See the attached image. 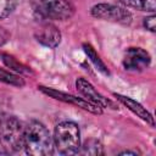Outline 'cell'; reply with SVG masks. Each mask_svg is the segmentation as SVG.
Returning <instances> with one entry per match:
<instances>
[{
    "label": "cell",
    "instance_id": "2",
    "mask_svg": "<svg viewBox=\"0 0 156 156\" xmlns=\"http://www.w3.org/2000/svg\"><path fill=\"white\" fill-rule=\"evenodd\" d=\"M24 128L21 122L11 115H0V154L13 155L23 147Z\"/></svg>",
    "mask_w": 156,
    "mask_h": 156
},
{
    "label": "cell",
    "instance_id": "12",
    "mask_svg": "<svg viewBox=\"0 0 156 156\" xmlns=\"http://www.w3.org/2000/svg\"><path fill=\"white\" fill-rule=\"evenodd\" d=\"M121 2L130 9H135L139 11L155 12L156 10V0H121Z\"/></svg>",
    "mask_w": 156,
    "mask_h": 156
},
{
    "label": "cell",
    "instance_id": "10",
    "mask_svg": "<svg viewBox=\"0 0 156 156\" xmlns=\"http://www.w3.org/2000/svg\"><path fill=\"white\" fill-rule=\"evenodd\" d=\"M118 101H121L124 106H127V108H129L134 115H136L138 117H140L143 121H145L146 123H149L150 126H154V117L145 108L143 107L141 104H139L138 101L128 98V96H124V95H121V94H113Z\"/></svg>",
    "mask_w": 156,
    "mask_h": 156
},
{
    "label": "cell",
    "instance_id": "1",
    "mask_svg": "<svg viewBox=\"0 0 156 156\" xmlns=\"http://www.w3.org/2000/svg\"><path fill=\"white\" fill-rule=\"evenodd\" d=\"M23 147L28 155L48 156L54 152V138L39 121H30L24 127Z\"/></svg>",
    "mask_w": 156,
    "mask_h": 156
},
{
    "label": "cell",
    "instance_id": "11",
    "mask_svg": "<svg viewBox=\"0 0 156 156\" xmlns=\"http://www.w3.org/2000/svg\"><path fill=\"white\" fill-rule=\"evenodd\" d=\"M78 154H82V155H93V156L104 155V146L96 139H88V140H85L83 143V145H80Z\"/></svg>",
    "mask_w": 156,
    "mask_h": 156
},
{
    "label": "cell",
    "instance_id": "16",
    "mask_svg": "<svg viewBox=\"0 0 156 156\" xmlns=\"http://www.w3.org/2000/svg\"><path fill=\"white\" fill-rule=\"evenodd\" d=\"M17 0H0V20L7 17L16 7Z\"/></svg>",
    "mask_w": 156,
    "mask_h": 156
},
{
    "label": "cell",
    "instance_id": "7",
    "mask_svg": "<svg viewBox=\"0 0 156 156\" xmlns=\"http://www.w3.org/2000/svg\"><path fill=\"white\" fill-rule=\"evenodd\" d=\"M34 37L38 43L49 49H55L61 43V32L58 30V28L55 24L44 20L35 28Z\"/></svg>",
    "mask_w": 156,
    "mask_h": 156
},
{
    "label": "cell",
    "instance_id": "3",
    "mask_svg": "<svg viewBox=\"0 0 156 156\" xmlns=\"http://www.w3.org/2000/svg\"><path fill=\"white\" fill-rule=\"evenodd\" d=\"M54 146L61 155L78 154L80 147V130L74 122L65 121L55 127Z\"/></svg>",
    "mask_w": 156,
    "mask_h": 156
},
{
    "label": "cell",
    "instance_id": "4",
    "mask_svg": "<svg viewBox=\"0 0 156 156\" xmlns=\"http://www.w3.org/2000/svg\"><path fill=\"white\" fill-rule=\"evenodd\" d=\"M33 12L40 20L66 21L74 15V6L69 0H29Z\"/></svg>",
    "mask_w": 156,
    "mask_h": 156
},
{
    "label": "cell",
    "instance_id": "9",
    "mask_svg": "<svg viewBox=\"0 0 156 156\" xmlns=\"http://www.w3.org/2000/svg\"><path fill=\"white\" fill-rule=\"evenodd\" d=\"M76 88L79 91V94L82 96H84L85 100H88L89 102L100 106L101 108L107 107V106H113L112 102L110 100H107L106 98H104L87 79L84 78H78L76 80Z\"/></svg>",
    "mask_w": 156,
    "mask_h": 156
},
{
    "label": "cell",
    "instance_id": "13",
    "mask_svg": "<svg viewBox=\"0 0 156 156\" xmlns=\"http://www.w3.org/2000/svg\"><path fill=\"white\" fill-rule=\"evenodd\" d=\"M83 48H84V51H85L87 56H88L89 60L94 63V66H95L100 72H102L104 74H107V76H108V74H110V71L107 69L106 65L102 62V60L100 58V56L96 54V51L94 50V48H93L91 45H89V44H84Z\"/></svg>",
    "mask_w": 156,
    "mask_h": 156
},
{
    "label": "cell",
    "instance_id": "14",
    "mask_svg": "<svg viewBox=\"0 0 156 156\" xmlns=\"http://www.w3.org/2000/svg\"><path fill=\"white\" fill-rule=\"evenodd\" d=\"M1 57H2V62H4L9 68L13 69L15 72H17V73H26V74L30 73V69H29L27 66H24V65H22L21 62H18L13 56L2 52V54H1Z\"/></svg>",
    "mask_w": 156,
    "mask_h": 156
},
{
    "label": "cell",
    "instance_id": "19",
    "mask_svg": "<svg viewBox=\"0 0 156 156\" xmlns=\"http://www.w3.org/2000/svg\"><path fill=\"white\" fill-rule=\"evenodd\" d=\"M136 154H138L136 151H130V150H126V151L119 152V155H136Z\"/></svg>",
    "mask_w": 156,
    "mask_h": 156
},
{
    "label": "cell",
    "instance_id": "18",
    "mask_svg": "<svg viewBox=\"0 0 156 156\" xmlns=\"http://www.w3.org/2000/svg\"><path fill=\"white\" fill-rule=\"evenodd\" d=\"M9 39H10V34H9V32H7L5 28L0 27V46H2L5 43H7Z\"/></svg>",
    "mask_w": 156,
    "mask_h": 156
},
{
    "label": "cell",
    "instance_id": "6",
    "mask_svg": "<svg viewBox=\"0 0 156 156\" xmlns=\"http://www.w3.org/2000/svg\"><path fill=\"white\" fill-rule=\"evenodd\" d=\"M39 89L49 95L50 98H54L56 100H60L62 102H66V104H71V105H74L77 107H80L85 111H89L91 113H95V115H100L102 112V108L98 105H94L91 102H89L88 100L83 99V98H78V96H74V95H71V94H67V93H63V91H58L56 89H52V88H46V87H39Z\"/></svg>",
    "mask_w": 156,
    "mask_h": 156
},
{
    "label": "cell",
    "instance_id": "8",
    "mask_svg": "<svg viewBox=\"0 0 156 156\" xmlns=\"http://www.w3.org/2000/svg\"><path fill=\"white\" fill-rule=\"evenodd\" d=\"M151 57L147 51L141 48H129L123 57V66L127 71L140 72L149 67Z\"/></svg>",
    "mask_w": 156,
    "mask_h": 156
},
{
    "label": "cell",
    "instance_id": "5",
    "mask_svg": "<svg viewBox=\"0 0 156 156\" xmlns=\"http://www.w3.org/2000/svg\"><path fill=\"white\" fill-rule=\"evenodd\" d=\"M91 15L99 20L117 22L122 24H129L132 21V15L124 7L112 5V4H96L90 10Z\"/></svg>",
    "mask_w": 156,
    "mask_h": 156
},
{
    "label": "cell",
    "instance_id": "17",
    "mask_svg": "<svg viewBox=\"0 0 156 156\" xmlns=\"http://www.w3.org/2000/svg\"><path fill=\"white\" fill-rule=\"evenodd\" d=\"M144 27L147 29V30H150V32H155L156 29V16L152 13L151 16H149V17H146V18H144Z\"/></svg>",
    "mask_w": 156,
    "mask_h": 156
},
{
    "label": "cell",
    "instance_id": "15",
    "mask_svg": "<svg viewBox=\"0 0 156 156\" xmlns=\"http://www.w3.org/2000/svg\"><path fill=\"white\" fill-rule=\"evenodd\" d=\"M0 82L5 83V84H10L17 88H22L24 85V79L15 73H11L9 71H5L2 68H0Z\"/></svg>",
    "mask_w": 156,
    "mask_h": 156
}]
</instances>
